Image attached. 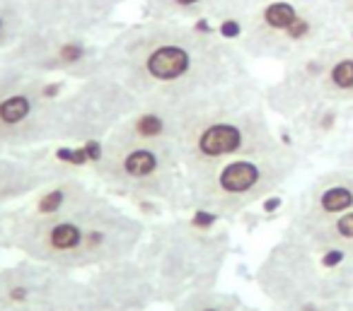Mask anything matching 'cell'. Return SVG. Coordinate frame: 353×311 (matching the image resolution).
Here are the masks:
<instances>
[{
  "instance_id": "1",
  "label": "cell",
  "mask_w": 353,
  "mask_h": 311,
  "mask_svg": "<svg viewBox=\"0 0 353 311\" xmlns=\"http://www.w3.org/2000/svg\"><path fill=\"white\" fill-rule=\"evenodd\" d=\"M99 70L141 102H196L252 80L240 46L216 34L208 20L128 27L104 46Z\"/></svg>"
},
{
  "instance_id": "2",
  "label": "cell",
  "mask_w": 353,
  "mask_h": 311,
  "mask_svg": "<svg viewBox=\"0 0 353 311\" xmlns=\"http://www.w3.org/2000/svg\"><path fill=\"white\" fill-rule=\"evenodd\" d=\"M148 222L99 191L90 200L37 213L25 205L6 215V246L70 272H90L133 258Z\"/></svg>"
},
{
  "instance_id": "3",
  "label": "cell",
  "mask_w": 353,
  "mask_h": 311,
  "mask_svg": "<svg viewBox=\"0 0 353 311\" xmlns=\"http://www.w3.org/2000/svg\"><path fill=\"white\" fill-rule=\"evenodd\" d=\"M104 0H30L25 32L0 63L46 78L83 80L97 73L104 46L94 32L107 20Z\"/></svg>"
},
{
  "instance_id": "4",
  "label": "cell",
  "mask_w": 353,
  "mask_h": 311,
  "mask_svg": "<svg viewBox=\"0 0 353 311\" xmlns=\"http://www.w3.org/2000/svg\"><path fill=\"white\" fill-rule=\"evenodd\" d=\"M230 253L232 239L225 229L172 215L148 222L136 261L155 287L157 304L172 309L196 292L218 287Z\"/></svg>"
},
{
  "instance_id": "5",
  "label": "cell",
  "mask_w": 353,
  "mask_h": 311,
  "mask_svg": "<svg viewBox=\"0 0 353 311\" xmlns=\"http://www.w3.org/2000/svg\"><path fill=\"white\" fill-rule=\"evenodd\" d=\"M281 145L285 140L271 123L261 89L252 80L201 104L176 138L187 174L235 157L279 150Z\"/></svg>"
},
{
  "instance_id": "6",
  "label": "cell",
  "mask_w": 353,
  "mask_h": 311,
  "mask_svg": "<svg viewBox=\"0 0 353 311\" xmlns=\"http://www.w3.org/2000/svg\"><path fill=\"white\" fill-rule=\"evenodd\" d=\"M99 189L133 203L182 213L189 208L187 167L174 142L109 136L90 164Z\"/></svg>"
},
{
  "instance_id": "7",
  "label": "cell",
  "mask_w": 353,
  "mask_h": 311,
  "mask_svg": "<svg viewBox=\"0 0 353 311\" xmlns=\"http://www.w3.org/2000/svg\"><path fill=\"white\" fill-rule=\"evenodd\" d=\"M237 46L247 58L290 63L348 36L336 0H245Z\"/></svg>"
},
{
  "instance_id": "8",
  "label": "cell",
  "mask_w": 353,
  "mask_h": 311,
  "mask_svg": "<svg viewBox=\"0 0 353 311\" xmlns=\"http://www.w3.org/2000/svg\"><path fill=\"white\" fill-rule=\"evenodd\" d=\"M305 155L290 142L261 155L235 157L189 171V208L216 219H235L276 195L300 169Z\"/></svg>"
},
{
  "instance_id": "9",
  "label": "cell",
  "mask_w": 353,
  "mask_h": 311,
  "mask_svg": "<svg viewBox=\"0 0 353 311\" xmlns=\"http://www.w3.org/2000/svg\"><path fill=\"white\" fill-rule=\"evenodd\" d=\"M254 282L269 309L305 301H353V253L310 248L283 234L256 266Z\"/></svg>"
},
{
  "instance_id": "10",
  "label": "cell",
  "mask_w": 353,
  "mask_h": 311,
  "mask_svg": "<svg viewBox=\"0 0 353 311\" xmlns=\"http://www.w3.org/2000/svg\"><path fill=\"white\" fill-rule=\"evenodd\" d=\"M141 99L114 75L97 70L61 89L51 109V145H102Z\"/></svg>"
},
{
  "instance_id": "11",
  "label": "cell",
  "mask_w": 353,
  "mask_h": 311,
  "mask_svg": "<svg viewBox=\"0 0 353 311\" xmlns=\"http://www.w3.org/2000/svg\"><path fill=\"white\" fill-rule=\"evenodd\" d=\"M261 97L266 109L285 121L317 102L353 104V36L285 63L281 80Z\"/></svg>"
},
{
  "instance_id": "12",
  "label": "cell",
  "mask_w": 353,
  "mask_h": 311,
  "mask_svg": "<svg viewBox=\"0 0 353 311\" xmlns=\"http://www.w3.org/2000/svg\"><path fill=\"white\" fill-rule=\"evenodd\" d=\"M59 92L46 75L0 63V150L51 145V109Z\"/></svg>"
},
{
  "instance_id": "13",
  "label": "cell",
  "mask_w": 353,
  "mask_h": 311,
  "mask_svg": "<svg viewBox=\"0 0 353 311\" xmlns=\"http://www.w3.org/2000/svg\"><path fill=\"white\" fill-rule=\"evenodd\" d=\"M0 311H85L83 275L25 256L0 263Z\"/></svg>"
},
{
  "instance_id": "14",
  "label": "cell",
  "mask_w": 353,
  "mask_h": 311,
  "mask_svg": "<svg viewBox=\"0 0 353 311\" xmlns=\"http://www.w3.org/2000/svg\"><path fill=\"white\" fill-rule=\"evenodd\" d=\"M85 311H150L157 294L148 272L133 258L83 272Z\"/></svg>"
},
{
  "instance_id": "15",
  "label": "cell",
  "mask_w": 353,
  "mask_h": 311,
  "mask_svg": "<svg viewBox=\"0 0 353 311\" xmlns=\"http://www.w3.org/2000/svg\"><path fill=\"white\" fill-rule=\"evenodd\" d=\"M353 210V164H341L317 174L295 198L285 232L300 234L310 227Z\"/></svg>"
},
{
  "instance_id": "16",
  "label": "cell",
  "mask_w": 353,
  "mask_h": 311,
  "mask_svg": "<svg viewBox=\"0 0 353 311\" xmlns=\"http://www.w3.org/2000/svg\"><path fill=\"white\" fill-rule=\"evenodd\" d=\"M63 167L25 157L22 152L0 150V213H10L39 193Z\"/></svg>"
},
{
  "instance_id": "17",
  "label": "cell",
  "mask_w": 353,
  "mask_h": 311,
  "mask_svg": "<svg viewBox=\"0 0 353 311\" xmlns=\"http://www.w3.org/2000/svg\"><path fill=\"white\" fill-rule=\"evenodd\" d=\"M288 237L307 244L310 248H334V251L353 253V210L334 219H327L317 227L305 229L300 234H288Z\"/></svg>"
},
{
  "instance_id": "18",
  "label": "cell",
  "mask_w": 353,
  "mask_h": 311,
  "mask_svg": "<svg viewBox=\"0 0 353 311\" xmlns=\"http://www.w3.org/2000/svg\"><path fill=\"white\" fill-rule=\"evenodd\" d=\"M170 311H264V309L250 304V301L242 299L235 292H225L221 287H213V290H203L187 297L184 301L172 306Z\"/></svg>"
},
{
  "instance_id": "19",
  "label": "cell",
  "mask_w": 353,
  "mask_h": 311,
  "mask_svg": "<svg viewBox=\"0 0 353 311\" xmlns=\"http://www.w3.org/2000/svg\"><path fill=\"white\" fill-rule=\"evenodd\" d=\"M269 311H353V301H305V304L269 309Z\"/></svg>"
},
{
  "instance_id": "20",
  "label": "cell",
  "mask_w": 353,
  "mask_h": 311,
  "mask_svg": "<svg viewBox=\"0 0 353 311\" xmlns=\"http://www.w3.org/2000/svg\"><path fill=\"white\" fill-rule=\"evenodd\" d=\"M336 12L341 20L343 30L351 34L353 32V0H336Z\"/></svg>"
},
{
  "instance_id": "21",
  "label": "cell",
  "mask_w": 353,
  "mask_h": 311,
  "mask_svg": "<svg viewBox=\"0 0 353 311\" xmlns=\"http://www.w3.org/2000/svg\"><path fill=\"white\" fill-rule=\"evenodd\" d=\"M6 215L8 213H0V253L6 248Z\"/></svg>"
}]
</instances>
